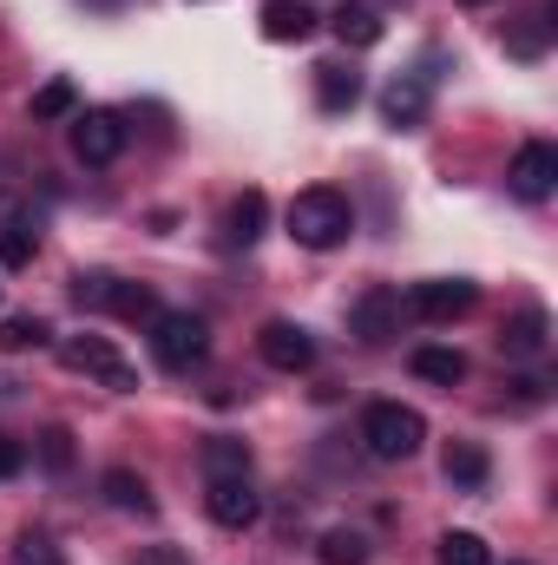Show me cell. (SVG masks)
I'll return each instance as SVG.
<instances>
[{
    "label": "cell",
    "mask_w": 558,
    "mask_h": 565,
    "mask_svg": "<svg viewBox=\"0 0 558 565\" xmlns=\"http://www.w3.org/2000/svg\"><path fill=\"white\" fill-rule=\"evenodd\" d=\"M315 559L322 565H368V540H362L355 526H329V533L315 540Z\"/></svg>",
    "instance_id": "obj_22"
},
{
    "label": "cell",
    "mask_w": 558,
    "mask_h": 565,
    "mask_svg": "<svg viewBox=\"0 0 558 565\" xmlns=\"http://www.w3.org/2000/svg\"><path fill=\"white\" fill-rule=\"evenodd\" d=\"M73 106H79V86H73V79H46V86L33 93V126L73 119Z\"/></svg>",
    "instance_id": "obj_23"
},
{
    "label": "cell",
    "mask_w": 558,
    "mask_h": 565,
    "mask_svg": "<svg viewBox=\"0 0 558 565\" xmlns=\"http://www.w3.org/2000/svg\"><path fill=\"white\" fill-rule=\"evenodd\" d=\"M362 99V73L355 66H315V106L322 113H355Z\"/></svg>",
    "instance_id": "obj_17"
},
{
    "label": "cell",
    "mask_w": 558,
    "mask_h": 565,
    "mask_svg": "<svg viewBox=\"0 0 558 565\" xmlns=\"http://www.w3.org/2000/svg\"><path fill=\"white\" fill-rule=\"evenodd\" d=\"M506 46H513L519 60H539V53H546V13H533V26H526V33H513Z\"/></svg>",
    "instance_id": "obj_28"
},
{
    "label": "cell",
    "mask_w": 558,
    "mask_h": 565,
    "mask_svg": "<svg viewBox=\"0 0 558 565\" xmlns=\"http://www.w3.org/2000/svg\"><path fill=\"white\" fill-rule=\"evenodd\" d=\"M513 402H526V408L546 402V382H539V375H519V382H513Z\"/></svg>",
    "instance_id": "obj_31"
},
{
    "label": "cell",
    "mask_w": 558,
    "mask_h": 565,
    "mask_svg": "<svg viewBox=\"0 0 558 565\" xmlns=\"http://www.w3.org/2000/svg\"><path fill=\"white\" fill-rule=\"evenodd\" d=\"M33 250H40L33 217H7V224H0V264H7V270H26V264H33Z\"/></svg>",
    "instance_id": "obj_21"
},
{
    "label": "cell",
    "mask_w": 558,
    "mask_h": 565,
    "mask_svg": "<svg viewBox=\"0 0 558 565\" xmlns=\"http://www.w3.org/2000/svg\"><path fill=\"white\" fill-rule=\"evenodd\" d=\"M257 355H264L270 369H282V375H302V369L315 362V335H309L302 322H264Z\"/></svg>",
    "instance_id": "obj_11"
},
{
    "label": "cell",
    "mask_w": 558,
    "mask_h": 565,
    "mask_svg": "<svg viewBox=\"0 0 558 565\" xmlns=\"http://www.w3.org/2000/svg\"><path fill=\"white\" fill-rule=\"evenodd\" d=\"M13 565H66V559L53 553V540H40V533H26V540H20V553H13Z\"/></svg>",
    "instance_id": "obj_29"
},
{
    "label": "cell",
    "mask_w": 558,
    "mask_h": 565,
    "mask_svg": "<svg viewBox=\"0 0 558 565\" xmlns=\"http://www.w3.org/2000/svg\"><path fill=\"white\" fill-rule=\"evenodd\" d=\"M546 342H552V322H546V309H519V316H506V322H500V355H513V362H533V355H546Z\"/></svg>",
    "instance_id": "obj_12"
},
{
    "label": "cell",
    "mask_w": 558,
    "mask_h": 565,
    "mask_svg": "<svg viewBox=\"0 0 558 565\" xmlns=\"http://www.w3.org/2000/svg\"><path fill=\"white\" fill-rule=\"evenodd\" d=\"M348 329H355L368 349L395 342V335H401V289H388V282L362 289V296H355V309H348Z\"/></svg>",
    "instance_id": "obj_7"
},
{
    "label": "cell",
    "mask_w": 558,
    "mask_h": 565,
    "mask_svg": "<svg viewBox=\"0 0 558 565\" xmlns=\"http://www.w3.org/2000/svg\"><path fill=\"white\" fill-rule=\"evenodd\" d=\"M382 119H388L395 132H415L420 119H427V79H420V73L388 79V93H382Z\"/></svg>",
    "instance_id": "obj_14"
},
{
    "label": "cell",
    "mask_w": 558,
    "mask_h": 565,
    "mask_svg": "<svg viewBox=\"0 0 558 565\" xmlns=\"http://www.w3.org/2000/svg\"><path fill=\"white\" fill-rule=\"evenodd\" d=\"M329 26H335V40H342V46H375V40L388 33V26H382V13H375L368 0H342V7L329 13Z\"/></svg>",
    "instance_id": "obj_16"
},
{
    "label": "cell",
    "mask_w": 558,
    "mask_h": 565,
    "mask_svg": "<svg viewBox=\"0 0 558 565\" xmlns=\"http://www.w3.org/2000/svg\"><path fill=\"white\" fill-rule=\"evenodd\" d=\"M151 349H158V362H164L171 375H184V369H197V362L211 355V322L191 316V309H158Z\"/></svg>",
    "instance_id": "obj_3"
},
{
    "label": "cell",
    "mask_w": 558,
    "mask_h": 565,
    "mask_svg": "<svg viewBox=\"0 0 558 565\" xmlns=\"http://www.w3.org/2000/svg\"><path fill=\"white\" fill-rule=\"evenodd\" d=\"M139 565H184V553H171V546H151Z\"/></svg>",
    "instance_id": "obj_32"
},
{
    "label": "cell",
    "mask_w": 558,
    "mask_h": 565,
    "mask_svg": "<svg viewBox=\"0 0 558 565\" xmlns=\"http://www.w3.org/2000/svg\"><path fill=\"white\" fill-rule=\"evenodd\" d=\"M204 513H211L224 533H244V526L264 520V493L250 487V473H237V480H211V487H204Z\"/></svg>",
    "instance_id": "obj_8"
},
{
    "label": "cell",
    "mask_w": 558,
    "mask_h": 565,
    "mask_svg": "<svg viewBox=\"0 0 558 565\" xmlns=\"http://www.w3.org/2000/svg\"><path fill=\"white\" fill-rule=\"evenodd\" d=\"M309 33H315V7H309V0H264V40L302 46Z\"/></svg>",
    "instance_id": "obj_15"
},
{
    "label": "cell",
    "mask_w": 558,
    "mask_h": 565,
    "mask_svg": "<svg viewBox=\"0 0 558 565\" xmlns=\"http://www.w3.org/2000/svg\"><path fill=\"white\" fill-rule=\"evenodd\" d=\"M126 151V119L119 113H73V158L79 164H112Z\"/></svg>",
    "instance_id": "obj_9"
},
{
    "label": "cell",
    "mask_w": 558,
    "mask_h": 565,
    "mask_svg": "<svg viewBox=\"0 0 558 565\" xmlns=\"http://www.w3.org/2000/svg\"><path fill=\"white\" fill-rule=\"evenodd\" d=\"M440 467H447V480H453V487H466V493H480V487H486V473H493V467H486V454H480V447H466V440H460V447H447V460H440Z\"/></svg>",
    "instance_id": "obj_24"
},
{
    "label": "cell",
    "mask_w": 558,
    "mask_h": 565,
    "mask_svg": "<svg viewBox=\"0 0 558 565\" xmlns=\"http://www.w3.org/2000/svg\"><path fill=\"white\" fill-rule=\"evenodd\" d=\"M33 454H40L46 473H73V427H46V434L33 440Z\"/></svg>",
    "instance_id": "obj_26"
},
{
    "label": "cell",
    "mask_w": 558,
    "mask_h": 565,
    "mask_svg": "<svg viewBox=\"0 0 558 565\" xmlns=\"http://www.w3.org/2000/svg\"><path fill=\"white\" fill-rule=\"evenodd\" d=\"M440 565H493L480 533H440Z\"/></svg>",
    "instance_id": "obj_27"
},
{
    "label": "cell",
    "mask_w": 558,
    "mask_h": 565,
    "mask_svg": "<svg viewBox=\"0 0 558 565\" xmlns=\"http://www.w3.org/2000/svg\"><path fill=\"white\" fill-rule=\"evenodd\" d=\"M480 302V289L466 277H433V282H415L408 289V309H415L420 322H453V316H466Z\"/></svg>",
    "instance_id": "obj_10"
},
{
    "label": "cell",
    "mask_w": 558,
    "mask_h": 565,
    "mask_svg": "<svg viewBox=\"0 0 558 565\" xmlns=\"http://www.w3.org/2000/svg\"><path fill=\"white\" fill-rule=\"evenodd\" d=\"M20 467H26V447H20V440H7V434H0V480H13V473H20Z\"/></svg>",
    "instance_id": "obj_30"
},
{
    "label": "cell",
    "mask_w": 558,
    "mask_h": 565,
    "mask_svg": "<svg viewBox=\"0 0 558 565\" xmlns=\"http://www.w3.org/2000/svg\"><path fill=\"white\" fill-rule=\"evenodd\" d=\"M99 493L119 507V513H151L158 500H151V487H144L132 467H106V480H99Z\"/></svg>",
    "instance_id": "obj_19"
},
{
    "label": "cell",
    "mask_w": 558,
    "mask_h": 565,
    "mask_svg": "<svg viewBox=\"0 0 558 565\" xmlns=\"http://www.w3.org/2000/svg\"><path fill=\"white\" fill-rule=\"evenodd\" d=\"M415 375H420V382H440V388H453V382H466V355H460V349H440V342H427V349H415Z\"/></svg>",
    "instance_id": "obj_20"
},
{
    "label": "cell",
    "mask_w": 558,
    "mask_h": 565,
    "mask_svg": "<svg viewBox=\"0 0 558 565\" xmlns=\"http://www.w3.org/2000/svg\"><path fill=\"white\" fill-rule=\"evenodd\" d=\"M60 362L66 369H79V375H99L106 388H119V395H132L139 388V369L106 342V335H73V342H60Z\"/></svg>",
    "instance_id": "obj_5"
},
{
    "label": "cell",
    "mask_w": 558,
    "mask_h": 565,
    "mask_svg": "<svg viewBox=\"0 0 558 565\" xmlns=\"http://www.w3.org/2000/svg\"><path fill=\"white\" fill-rule=\"evenodd\" d=\"M558 184V145L546 139H526L513 151V164H506V191L519 198V204H546Z\"/></svg>",
    "instance_id": "obj_6"
},
{
    "label": "cell",
    "mask_w": 558,
    "mask_h": 565,
    "mask_svg": "<svg viewBox=\"0 0 558 565\" xmlns=\"http://www.w3.org/2000/svg\"><path fill=\"white\" fill-rule=\"evenodd\" d=\"M73 302L79 309H112L126 322H158V296L144 282H119V277H106V270H79L73 277Z\"/></svg>",
    "instance_id": "obj_4"
},
{
    "label": "cell",
    "mask_w": 558,
    "mask_h": 565,
    "mask_svg": "<svg viewBox=\"0 0 558 565\" xmlns=\"http://www.w3.org/2000/svg\"><path fill=\"white\" fill-rule=\"evenodd\" d=\"M46 322L40 316H0V355H26V349H46Z\"/></svg>",
    "instance_id": "obj_25"
},
{
    "label": "cell",
    "mask_w": 558,
    "mask_h": 565,
    "mask_svg": "<svg viewBox=\"0 0 558 565\" xmlns=\"http://www.w3.org/2000/svg\"><path fill=\"white\" fill-rule=\"evenodd\" d=\"M420 440H427V422H420L415 408H401V402H375L362 415V447L375 460H415Z\"/></svg>",
    "instance_id": "obj_2"
},
{
    "label": "cell",
    "mask_w": 558,
    "mask_h": 565,
    "mask_svg": "<svg viewBox=\"0 0 558 565\" xmlns=\"http://www.w3.org/2000/svg\"><path fill=\"white\" fill-rule=\"evenodd\" d=\"M197 460H204V480H237V473H250V447L230 440V434H211Z\"/></svg>",
    "instance_id": "obj_18"
},
{
    "label": "cell",
    "mask_w": 558,
    "mask_h": 565,
    "mask_svg": "<svg viewBox=\"0 0 558 565\" xmlns=\"http://www.w3.org/2000/svg\"><path fill=\"white\" fill-rule=\"evenodd\" d=\"M466 7H486V0H466Z\"/></svg>",
    "instance_id": "obj_33"
},
{
    "label": "cell",
    "mask_w": 558,
    "mask_h": 565,
    "mask_svg": "<svg viewBox=\"0 0 558 565\" xmlns=\"http://www.w3.org/2000/svg\"><path fill=\"white\" fill-rule=\"evenodd\" d=\"M348 231H355V204L335 184H309L289 198V237L302 250H335V244H348Z\"/></svg>",
    "instance_id": "obj_1"
},
{
    "label": "cell",
    "mask_w": 558,
    "mask_h": 565,
    "mask_svg": "<svg viewBox=\"0 0 558 565\" xmlns=\"http://www.w3.org/2000/svg\"><path fill=\"white\" fill-rule=\"evenodd\" d=\"M264 231H270V198H264V191L230 198V211H224V244H230V250H250Z\"/></svg>",
    "instance_id": "obj_13"
}]
</instances>
